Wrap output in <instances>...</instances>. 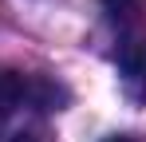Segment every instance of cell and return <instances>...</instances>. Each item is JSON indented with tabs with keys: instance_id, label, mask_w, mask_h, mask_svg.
<instances>
[{
	"instance_id": "obj_1",
	"label": "cell",
	"mask_w": 146,
	"mask_h": 142,
	"mask_svg": "<svg viewBox=\"0 0 146 142\" xmlns=\"http://www.w3.org/2000/svg\"><path fill=\"white\" fill-rule=\"evenodd\" d=\"M119 71H122V79H126L138 95H146V28L122 40V47H119Z\"/></svg>"
},
{
	"instance_id": "obj_2",
	"label": "cell",
	"mask_w": 146,
	"mask_h": 142,
	"mask_svg": "<svg viewBox=\"0 0 146 142\" xmlns=\"http://www.w3.org/2000/svg\"><path fill=\"white\" fill-rule=\"evenodd\" d=\"M24 87H28V75L20 71H0V130L4 122L24 107Z\"/></svg>"
},
{
	"instance_id": "obj_3",
	"label": "cell",
	"mask_w": 146,
	"mask_h": 142,
	"mask_svg": "<svg viewBox=\"0 0 146 142\" xmlns=\"http://www.w3.org/2000/svg\"><path fill=\"white\" fill-rule=\"evenodd\" d=\"M103 8L115 24H134L146 12V0H103Z\"/></svg>"
},
{
	"instance_id": "obj_4",
	"label": "cell",
	"mask_w": 146,
	"mask_h": 142,
	"mask_svg": "<svg viewBox=\"0 0 146 142\" xmlns=\"http://www.w3.org/2000/svg\"><path fill=\"white\" fill-rule=\"evenodd\" d=\"M8 142H51V138L44 134V130H20L16 138H8Z\"/></svg>"
},
{
	"instance_id": "obj_5",
	"label": "cell",
	"mask_w": 146,
	"mask_h": 142,
	"mask_svg": "<svg viewBox=\"0 0 146 142\" xmlns=\"http://www.w3.org/2000/svg\"><path fill=\"white\" fill-rule=\"evenodd\" d=\"M107 142H134V138H126V134H115V138H107Z\"/></svg>"
}]
</instances>
